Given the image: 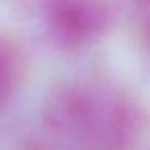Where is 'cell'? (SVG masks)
I'll use <instances>...</instances> for the list:
<instances>
[{"instance_id":"cell-3","label":"cell","mask_w":150,"mask_h":150,"mask_svg":"<svg viewBox=\"0 0 150 150\" xmlns=\"http://www.w3.org/2000/svg\"><path fill=\"white\" fill-rule=\"evenodd\" d=\"M26 73V57L18 40L0 31V108L13 98Z\"/></svg>"},{"instance_id":"cell-2","label":"cell","mask_w":150,"mask_h":150,"mask_svg":"<svg viewBox=\"0 0 150 150\" xmlns=\"http://www.w3.org/2000/svg\"><path fill=\"white\" fill-rule=\"evenodd\" d=\"M47 36L63 50H78L98 40L110 24L107 5L91 0H55L44 4Z\"/></svg>"},{"instance_id":"cell-4","label":"cell","mask_w":150,"mask_h":150,"mask_svg":"<svg viewBox=\"0 0 150 150\" xmlns=\"http://www.w3.org/2000/svg\"><path fill=\"white\" fill-rule=\"evenodd\" d=\"M144 33H145V40L149 44V49H150V13L145 16L144 20Z\"/></svg>"},{"instance_id":"cell-1","label":"cell","mask_w":150,"mask_h":150,"mask_svg":"<svg viewBox=\"0 0 150 150\" xmlns=\"http://www.w3.org/2000/svg\"><path fill=\"white\" fill-rule=\"evenodd\" d=\"M134 116L126 100L87 81L60 82L42 105V124L58 150H129Z\"/></svg>"}]
</instances>
